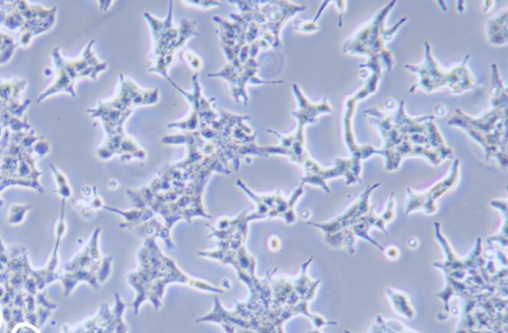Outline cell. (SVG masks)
I'll return each mask as SVG.
<instances>
[{
    "label": "cell",
    "instance_id": "cell-1",
    "mask_svg": "<svg viewBox=\"0 0 508 333\" xmlns=\"http://www.w3.org/2000/svg\"><path fill=\"white\" fill-rule=\"evenodd\" d=\"M129 285L136 290V298L131 303L134 314L147 302L153 305L154 310L162 307V300L167 286L178 283L205 292L223 293L225 289L206 283L205 281L189 277L177 266L175 261L167 257L156 244L155 237H146L138 252V267L128 275Z\"/></svg>",
    "mask_w": 508,
    "mask_h": 333
},
{
    "label": "cell",
    "instance_id": "cell-2",
    "mask_svg": "<svg viewBox=\"0 0 508 333\" xmlns=\"http://www.w3.org/2000/svg\"><path fill=\"white\" fill-rule=\"evenodd\" d=\"M368 123L377 129L382 139V150H390L403 142L424 146L440 153L444 160L454 157V150L446 144L434 115H408L404 101L394 111L386 113L377 108L363 111Z\"/></svg>",
    "mask_w": 508,
    "mask_h": 333
},
{
    "label": "cell",
    "instance_id": "cell-3",
    "mask_svg": "<svg viewBox=\"0 0 508 333\" xmlns=\"http://www.w3.org/2000/svg\"><path fill=\"white\" fill-rule=\"evenodd\" d=\"M507 106H490L489 111L475 118L457 108L448 121L451 128L462 129L470 139L484 149L485 160L495 159L500 168L507 170Z\"/></svg>",
    "mask_w": 508,
    "mask_h": 333
},
{
    "label": "cell",
    "instance_id": "cell-4",
    "mask_svg": "<svg viewBox=\"0 0 508 333\" xmlns=\"http://www.w3.org/2000/svg\"><path fill=\"white\" fill-rule=\"evenodd\" d=\"M470 54L454 68L446 69L434 58L429 42L424 43V59L419 64H405L404 69L417 76V81L410 86L409 94L417 89L425 94L447 89L451 94L459 96L477 88V83L469 68Z\"/></svg>",
    "mask_w": 508,
    "mask_h": 333
},
{
    "label": "cell",
    "instance_id": "cell-5",
    "mask_svg": "<svg viewBox=\"0 0 508 333\" xmlns=\"http://www.w3.org/2000/svg\"><path fill=\"white\" fill-rule=\"evenodd\" d=\"M397 1L393 0L385 7L377 11L372 18L346 40L343 45V54L353 56H363L368 59H380L381 64L386 71H392L394 67V57L390 50L386 49V44L394 39L398 30L407 22V17H402L394 25L386 27V20Z\"/></svg>",
    "mask_w": 508,
    "mask_h": 333
},
{
    "label": "cell",
    "instance_id": "cell-6",
    "mask_svg": "<svg viewBox=\"0 0 508 333\" xmlns=\"http://www.w3.org/2000/svg\"><path fill=\"white\" fill-rule=\"evenodd\" d=\"M144 18L151 29L152 66L150 73L160 74L162 78L169 76V68L173 64L177 52L185 46L188 40L198 36L197 21L189 18L182 19L180 26L173 23V2L169 4L168 14L164 19H159L145 12Z\"/></svg>",
    "mask_w": 508,
    "mask_h": 333
},
{
    "label": "cell",
    "instance_id": "cell-7",
    "mask_svg": "<svg viewBox=\"0 0 508 333\" xmlns=\"http://www.w3.org/2000/svg\"><path fill=\"white\" fill-rule=\"evenodd\" d=\"M159 89H142L133 79L119 74L118 91L114 98L99 101L96 108H89L87 113L93 118L101 119L106 136L123 132L124 124L131 118L134 108L153 106L158 103Z\"/></svg>",
    "mask_w": 508,
    "mask_h": 333
},
{
    "label": "cell",
    "instance_id": "cell-8",
    "mask_svg": "<svg viewBox=\"0 0 508 333\" xmlns=\"http://www.w3.org/2000/svg\"><path fill=\"white\" fill-rule=\"evenodd\" d=\"M382 64L380 59H368L365 63L360 64L358 69H365L370 72L365 84L362 88L358 89L355 93L348 96L345 101V111L343 115V141L348 153L350 154V163H352V175L358 184L362 181V162L363 160H368L373 155H378L380 150L372 147V145H358L355 141V132H353V118L357 111L358 103L368 96L377 93L378 86L382 78Z\"/></svg>",
    "mask_w": 508,
    "mask_h": 333
},
{
    "label": "cell",
    "instance_id": "cell-9",
    "mask_svg": "<svg viewBox=\"0 0 508 333\" xmlns=\"http://www.w3.org/2000/svg\"><path fill=\"white\" fill-rule=\"evenodd\" d=\"M292 91L298 106L297 109L291 113L297 121L295 130L290 134H281L273 129H267L266 132L278 138L282 156L287 157L291 162L303 166L313 159L306 147V126L315 124L321 115L332 114L333 111L327 96H324L318 103H313L304 94L297 84H292Z\"/></svg>",
    "mask_w": 508,
    "mask_h": 333
},
{
    "label": "cell",
    "instance_id": "cell-10",
    "mask_svg": "<svg viewBox=\"0 0 508 333\" xmlns=\"http://www.w3.org/2000/svg\"><path fill=\"white\" fill-rule=\"evenodd\" d=\"M94 43L96 41L92 40L84 49L82 56L74 61L65 60L59 47H55L52 50L55 71L54 83L40 94L37 103H41L49 96L58 93H68L73 98H77V93L74 89L77 81L84 78L96 81L99 74L108 69L109 64L101 61L94 53L93 50Z\"/></svg>",
    "mask_w": 508,
    "mask_h": 333
},
{
    "label": "cell",
    "instance_id": "cell-11",
    "mask_svg": "<svg viewBox=\"0 0 508 333\" xmlns=\"http://www.w3.org/2000/svg\"><path fill=\"white\" fill-rule=\"evenodd\" d=\"M166 79L191 104L190 113L186 118L167 124V128L180 129L183 132H195L209 128L211 123L218 120L220 114L214 109L216 98H206L204 96L198 73L194 74L192 78L193 88L191 91L182 89L171 77H168Z\"/></svg>",
    "mask_w": 508,
    "mask_h": 333
},
{
    "label": "cell",
    "instance_id": "cell-12",
    "mask_svg": "<svg viewBox=\"0 0 508 333\" xmlns=\"http://www.w3.org/2000/svg\"><path fill=\"white\" fill-rule=\"evenodd\" d=\"M236 185L245 191L255 205V210L250 213L251 220L280 218L287 225H292L295 222V205L299 198L304 195L302 184L293 191L289 198H285V196L279 190L275 193H269V195H258L241 180L236 181Z\"/></svg>",
    "mask_w": 508,
    "mask_h": 333
},
{
    "label": "cell",
    "instance_id": "cell-13",
    "mask_svg": "<svg viewBox=\"0 0 508 333\" xmlns=\"http://www.w3.org/2000/svg\"><path fill=\"white\" fill-rule=\"evenodd\" d=\"M26 84V79H0V135L2 128H11L14 132L31 130L32 126L25 115L30 101L20 103Z\"/></svg>",
    "mask_w": 508,
    "mask_h": 333
},
{
    "label": "cell",
    "instance_id": "cell-14",
    "mask_svg": "<svg viewBox=\"0 0 508 333\" xmlns=\"http://www.w3.org/2000/svg\"><path fill=\"white\" fill-rule=\"evenodd\" d=\"M460 163L455 159L447 176L430 186L428 190L418 191L406 188L405 215L415 211H422L425 215H432L438 210V203L443 196L454 190L460 180Z\"/></svg>",
    "mask_w": 508,
    "mask_h": 333
},
{
    "label": "cell",
    "instance_id": "cell-15",
    "mask_svg": "<svg viewBox=\"0 0 508 333\" xmlns=\"http://www.w3.org/2000/svg\"><path fill=\"white\" fill-rule=\"evenodd\" d=\"M259 63L256 60H248L241 69H236L231 64H226L221 71L209 74V78L225 79L230 84L231 96L236 103H243L245 106L250 103L246 86L251 84H281L284 81H263L258 77Z\"/></svg>",
    "mask_w": 508,
    "mask_h": 333
},
{
    "label": "cell",
    "instance_id": "cell-16",
    "mask_svg": "<svg viewBox=\"0 0 508 333\" xmlns=\"http://www.w3.org/2000/svg\"><path fill=\"white\" fill-rule=\"evenodd\" d=\"M434 228L436 239L440 243L441 248L444 251L446 255L444 261L435 263L434 266L438 269L442 270L444 275L457 272V271L468 273V271L470 269H480V268L485 267V264H487L485 260L487 259L484 255L482 239L480 237L475 240L474 249L472 250L470 255L465 258H460L455 254V251L451 247L449 241L443 235L441 222H435Z\"/></svg>",
    "mask_w": 508,
    "mask_h": 333
},
{
    "label": "cell",
    "instance_id": "cell-17",
    "mask_svg": "<svg viewBox=\"0 0 508 333\" xmlns=\"http://www.w3.org/2000/svg\"><path fill=\"white\" fill-rule=\"evenodd\" d=\"M304 176L301 178L302 185H310L318 186L322 188L325 193H330L331 190L328 186V181L343 176L346 179L347 186L355 185L358 184L352 175V163L350 159L337 158L333 166L325 168L317 162V161H309L302 166Z\"/></svg>",
    "mask_w": 508,
    "mask_h": 333
},
{
    "label": "cell",
    "instance_id": "cell-18",
    "mask_svg": "<svg viewBox=\"0 0 508 333\" xmlns=\"http://www.w3.org/2000/svg\"><path fill=\"white\" fill-rule=\"evenodd\" d=\"M381 183L372 184L367 186L365 190L358 196L357 200L353 201L352 205L348 206L347 210L343 211L342 215L337 216L333 220L327 222H308V225L318 228L324 233V235H333L341 231L348 230L363 215L368 213L370 208V196L373 191L380 188Z\"/></svg>",
    "mask_w": 508,
    "mask_h": 333
},
{
    "label": "cell",
    "instance_id": "cell-19",
    "mask_svg": "<svg viewBox=\"0 0 508 333\" xmlns=\"http://www.w3.org/2000/svg\"><path fill=\"white\" fill-rule=\"evenodd\" d=\"M378 150H380L378 155L385 158V170L388 171L397 170L403 159L407 157H422L433 166H439L445 161L437 151L408 142L401 143L390 150H382L381 148Z\"/></svg>",
    "mask_w": 508,
    "mask_h": 333
},
{
    "label": "cell",
    "instance_id": "cell-20",
    "mask_svg": "<svg viewBox=\"0 0 508 333\" xmlns=\"http://www.w3.org/2000/svg\"><path fill=\"white\" fill-rule=\"evenodd\" d=\"M114 155L119 156L121 161H131L132 159L144 161L147 154L133 138L129 137L123 131L106 136L103 146L98 150V156L103 160H108Z\"/></svg>",
    "mask_w": 508,
    "mask_h": 333
},
{
    "label": "cell",
    "instance_id": "cell-21",
    "mask_svg": "<svg viewBox=\"0 0 508 333\" xmlns=\"http://www.w3.org/2000/svg\"><path fill=\"white\" fill-rule=\"evenodd\" d=\"M386 225H388V223L385 216H383V215H377V213H375V206L372 205L365 215L358 218L350 228H348V230L345 231L348 233V235H352L355 239L360 238V239L368 241L370 244L377 247V249L385 252V248L380 244L377 240L373 239L370 232L372 228H377V230L387 235L388 232L387 230H386Z\"/></svg>",
    "mask_w": 508,
    "mask_h": 333
},
{
    "label": "cell",
    "instance_id": "cell-22",
    "mask_svg": "<svg viewBox=\"0 0 508 333\" xmlns=\"http://www.w3.org/2000/svg\"><path fill=\"white\" fill-rule=\"evenodd\" d=\"M508 11L504 9L487 22V39L492 46H505L508 41Z\"/></svg>",
    "mask_w": 508,
    "mask_h": 333
},
{
    "label": "cell",
    "instance_id": "cell-23",
    "mask_svg": "<svg viewBox=\"0 0 508 333\" xmlns=\"http://www.w3.org/2000/svg\"><path fill=\"white\" fill-rule=\"evenodd\" d=\"M386 295H387L388 300L392 305L393 309L398 315L408 320H412L415 317V310L413 309L412 304H411L409 295L406 293L394 289H387L386 290Z\"/></svg>",
    "mask_w": 508,
    "mask_h": 333
},
{
    "label": "cell",
    "instance_id": "cell-24",
    "mask_svg": "<svg viewBox=\"0 0 508 333\" xmlns=\"http://www.w3.org/2000/svg\"><path fill=\"white\" fill-rule=\"evenodd\" d=\"M490 205L495 210H499L502 213L504 221H502V227L497 235L492 236L487 239L489 244H499L502 247L507 248V200H495L490 201Z\"/></svg>",
    "mask_w": 508,
    "mask_h": 333
},
{
    "label": "cell",
    "instance_id": "cell-25",
    "mask_svg": "<svg viewBox=\"0 0 508 333\" xmlns=\"http://www.w3.org/2000/svg\"><path fill=\"white\" fill-rule=\"evenodd\" d=\"M345 333H353L345 330ZM370 333H417L404 327L401 322L394 320H385L378 315L375 324L372 325Z\"/></svg>",
    "mask_w": 508,
    "mask_h": 333
},
{
    "label": "cell",
    "instance_id": "cell-26",
    "mask_svg": "<svg viewBox=\"0 0 508 333\" xmlns=\"http://www.w3.org/2000/svg\"><path fill=\"white\" fill-rule=\"evenodd\" d=\"M328 4H331V2H323L320 9H319L317 14L315 15L312 20L301 21V20L296 19L295 22H294V30L305 34H312L317 32L319 30L318 20L320 19L321 15H322L324 10L327 9Z\"/></svg>",
    "mask_w": 508,
    "mask_h": 333
},
{
    "label": "cell",
    "instance_id": "cell-27",
    "mask_svg": "<svg viewBox=\"0 0 508 333\" xmlns=\"http://www.w3.org/2000/svg\"><path fill=\"white\" fill-rule=\"evenodd\" d=\"M18 44L9 35L0 32V64L7 63Z\"/></svg>",
    "mask_w": 508,
    "mask_h": 333
},
{
    "label": "cell",
    "instance_id": "cell-28",
    "mask_svg": "<svg viewBox=\"0 0 508 333\" xmlns=\"http://www.w3.org/2000/svg\"><path fill=\"white\" fill-rule=\"evenodd\" d=\"M50 166H51L52 171H53L57 183H58V190H57V193L63 196L65 200H66L67 198H71V188H70L68 183H67L66 176H65L64 174L60 171L58 169H56V166H55L53 164H51Z\"/></svg>",
    "mask_w": 508,
    "mask_h": 333
},
{
    "label": "cell",
    "instance_id": "cell-29",
    "mask_svg": "<svg viewBox=\"0 0 508 333\" xmlns=\"http://www.w3.org/2000/svg\"><path fill=\"white\" fill-rule=\"evenodd\" d=\"M182 58H183L184 61H185L196 73H198L201 69V67H203V62H201L200 57L194 53L193 51H191V50H185V51L182 53Z\"/></svg>",
    "mask_w": 508,
    "mask_h": 333
},
{
    "label": "cell",
    "instance_id": "cell-30",
    "mask_svg": "<svg viewBox=\"0 0 508 333\" xmlns=\"http://www.w3.org/2000/svg\"><path fill=\"white\" fill-rule=\"evenodd\" d=\"M31 210L28 205H14L11 206L9 211V221L10 223H19L23 220V216L26 211Z\"/></svg>",
    "mask_w": 508,
    "mask_h": 333
},
{
    "label": "cell",
    "instance_id": "cell-31",
    "mask_svg": "<svg viewBox=\"0 0 508 333\" xmlns=\"http://www.w3.org/2000/svg\"><path fill=\"white\" fill-rule=\"evenodd\" d=\"M33 151L38 155V157H43L50 151V143L47 139L41 136V138L33 145Z\"/></svg>",
    "mask_w": 508,
    "mask_h": 333
},
{
    "label": "cell",
    "instance_id": "cell-32",
    "mask_svg": "<svg viewBox=\"0 0 508 333\" xmlns=\"http://www.w3.org/2000/svg\"><path fill=\"white\" fill-rule=\"evenodd\" d=\"M184 4L192 5V6L199 7L201 9H210L214 7H220L221 2L216 1V0H197V1H184Z\"/></svg>",
    "mask_w": 508,
    "mask_h": 333
},
{
    "label": "cell",
    "instance_id": "cell-33",
    "mask_svg": "<svg viewBox=\"0 0 508 333\" xmlns=\"http://www.w3.org/2000/svg\"><path fill=\"white\" fill-rule=\"evenodd\" d=\"M385 253L387 256L388 259L396 260L400 255V251L395 246H390L387 249H385Z\"/></svg>",
    "mask_w": 508,
    "mask_h": 333
},
{
    "label": "cell",
    "instance_id": "cell-34",
    "mask_svg": "<svg viewBox=\"0 0 508 333\" xmlns=\"http://www.w3.org/2000/svg\"><path fill=\"white\" fill-rule=\"evenodd\" d=\"M99 9H101V10H104V11H106V10L109 9V5L111 4V1H109V2L99 1Z\"/></svg>",
    "mask_w": 508,
    "mask_h": 333
},
{
    "label": "cell",
    "instance_id": "cell-35",
    "mask_svg": "<svg viewBox=\"0 0 508 333\" xmlns=\"http://www.w3.org/2000/svg\"><path fill=\"white\" fill-rule=\"evenodd\" d=\"M492 5H494V2H492V1H487V2L485 1L484 2V9H482V10H484L485 12L489 11L490 7H492Z\"/></svg>",
    "mask_w": 508,
    "mask_h": 333
},
{
    "label": "cell",
    "instance_id": "cell-36",
    "mask_svg": "<svg viewBox=\"0 0 508 333\" xmlns=\"http://www.w3.org/2000/svg\"><path fill=\"white\" fill-rule=\"evenodd\" d=\"M308 333H324V332H321L320 329H315L312 330V332H310Z\"/></svg>",
    "mask_w": 508,
    "mask_h": 333
}]
</instances>
